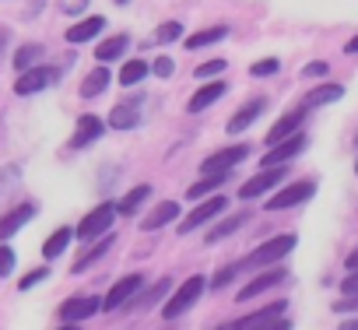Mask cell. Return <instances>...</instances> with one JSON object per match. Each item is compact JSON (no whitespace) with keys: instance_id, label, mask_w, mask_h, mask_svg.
<instances>
[{"instance_id":"1","label":"cell","mask_w":358,"mask_h":330,"mask_svg":"<svg viewBox=\"0 0 358 330\" xmlns=\"http://www.w3.org/2000/svg\"><path fill=\"white\" fill-rule=\"evenodd\" d=\"M208 292V278L204 274H190L183 285H172V292L165 295V306H162V316L165 320H179L183 313H190L194 306H197V299Z\"/></svg>"},{"instance_id":"2","label":"cell","mask_w":358,"mask_h":330,"mask_svg":"<svg viewBox=\"0 0 358 330\" xmlns=\"http://www.w3.org/2000/svg\"><path fill=\"white\" fill-rule=\"evenodd\" d=\"M116 218H120V211H116V201H102L99 208H92V211H88V215L78 222V229H74V239H81V243L88 246V243H95L99 236L113 232Z\"/></svg>"},{"instance_id":"3","label":"cell","mask_w":358,"mask_h":330,"mask_svg":"<svg viewBox=\"0 0 358 330\" xmlns=\"http://www.w3.org/2000/svg\"><path fill=\"white\" fill-rule=\"evenodd\" d=\"M60 78H64V67L57 71V67H50V64H32V67L18 71V78H15V95H22V99L39 95V92L60 85Z\"/></svg>"},{"instance_id":"4","label":"cell","mask_w":358,"mask_h":330,"mask_svg":"<svg viewBox=\"0 0 358 330\" xmlns=\"http://www.w3.org/2000/svg\"><path fill=\"white\" fill-rule=\"evenodd\" d=\"M295 243H299V239H295L292 232H281V236H271L267 243H260V246H257V250H253V253H250V257L243 260V271H246V267H253V271H260V267H271V264H281V260H285V257H288V253L295 250Z\"/></svg>"},{"instance_id":"5","label":"cell","mask_w":358,"mask_h":330,"mask_svg":"<svg viewBox=\"0 0 358 330\" xmlns=\"http://www.w3.org/2000/svg\"><path fill=\"white\" fill-rule=\"evenodd\" d=\"M285 313H288V302L281 299V302H271V306H264V309H257L243 320L225 323V330H285L288 327Z\"/></svg>"},{"instance_id":"6","label":"cell","mask_w":358,"mask_h":330,"mask_svg":"<svg viewBox=\"0 0 358 330\" xmlns=\"http://www.w3.org/2000/svg\"><path fill=\"white\" fill-rule=\"evenodd\" d=\"M225 211H229V197H225V194L201 197V204H197L190 215H183V218H179L176 232H179V236H194L201 225H208L211 218H218V215H225Z\"/></svg>"},{"instance_id":"7","label":"cell","mask_w":358,"mask_h":330,"mask_svg":"<svg viewBox=\"0 0 358 330\" xmlns=\"http://www.w3.org/2000/svg\"><path fill=\"white\" fill-rule=\"evenodd\" d=\"M99 309H102V299H99V295H71V299L60 302L57 320H60L64 327H78V323L92 320Z\"/></svg>"},{"instance_id":"8","label":"cell","mask_w":358,"mask_h":330,"mask_svg":"<svg viewBox=\"0 0 358 330\" xmlns=\"http://www.w3.org/2000/svg\"><path fill=\"white\" fill-rule=\"evenodd\" d=\"M316 197V183L313 180H299V183H288L281 187L271 201H267V211H292V208H302L306 201Z\"/></svg>"},{"instance_id":"9","label":"cell","mask_w":358,"mask_h":330,"mask_svg":"<svg viewBox=\"0 0 358 330\" xmlns=\"http://www.w3.org/2000/svg\"><path fill=\"white\" fill-rule=\"evenodd\" d=\"M285 176H288V165H267V169H260L253 180H246V183L239 187V201H257V197H264L267 190L281 187Z\"/></svg>"},{"instance_id":"10","label":"cell","mask_w":358,"mask_h":330,"mask_svg":"<svg viewBox=\"0 0 358 330\" xmlns=\"http://www.w3.org/2000/svg\"><path fill=\"white\" fill-rule=\"evenodd\" d=\"M141 120H144V95H141V99L130 95V99H123V102H116V106L109 109L106 127H113V130H137Z\"/></svg>"},{"instance_id":"11","label":"cell","mask_w":358,"mask_h":330,"mask_svg":"<svg viewBox=\"0 0 358 330\" xmlns=\"http://www.w3.org/2000/svg\"><path fill=\"white\" fill-rule=\"evenodd\" d=\"M285 281H288V271H285V267H278V264L260 267V274H257L253 281H246L243 292H236V302H250V299H257V295H264V292H271V288H281Z\"/></svg>"},{"instance_id":"12","label":"cell","mask_w":358,"mask_h":330,"mask_svg":"<svg viewBox=\"0 0 358 330\" xmlns=\"http://www.w3.org/2000/svg\"><path fill=\"white\" fill-rule=\"evenodd\" d=\"M106 120L102 116H95V113H85V116H78V123H74V134H71V141H67V148L71 151H81V148H88V144H95V141H102L106 137Z\"/></svg>"},{"instance_id":"13","label":"cell","mask_w":358,"mask_h":330,"mask_svg":"<svg viewBox=\"0 0 358 330\" xmlns=\"http://www.w3.org/2000/svg\"><path fill=\"white\" fill-rule=\"evenodd\" d=\"M36 215H39V204L36 201H22V204L8 208L4 215H0V243H8L11 236H18Z\"/></svg>"},{"instance_id":"14","label":"cell","mask_w":358,"mask_h":330,"mask_svg":"<svg viewBox=\"0 0 358 330\" xmlns=\"http://www.w3.org/2000/svg\"><path fill=\"white\" fill-rule=\"evenodd\" d=\"M250 144H232V148H222V151H215V155H208L204 162H201V173H232L236 165H243L246 158H250Z\"/></svg>"},{"instance_id":"15","label":"cell","mask_w":358,"mask_h":330,"mask_svg":"<svg viewBox=\"0 0 358 330\" xmlns=\"http://www.w3.org/2000/svg\"><path fill=\"white\" fill-rule=\"evenodd\" d=\"M144 285H148V281H144V274H123V278H120V281H116V285L106 292V299H102V309H106V313H113V309H123V306H127V302H130V299H134V295H137Z\"/></svg>"},{"instance_id":"16","label":"cell","mask_w":358,"mask_h":330,"mask_svg":"<svg viewBox=\"0 0 358 330\" xmlns=\"http://www.w3.org/2000/svg\"><path fill=\"white\" fill-rule=\"evenodd\" d=\"M306 144H309V137L299 130V134H292V137H285V141L271 144V151L260 158V165H264V169H267V165H288L292 158H299V155L306 151Z\"/></svg>"},{"instance_id":"17","label":"cell","mask_w":358,"mask_h":330,"mask_svg":"<svg viewBox=\"0 0 358 330\" xmlns=\"http://www.w3.org/2000/svg\"><path fill=\"white\" fill-rule=\"evenodd\" d=\"M264 109H267V99L264 95H257V99H246L236 113H232V120H229V134H246L260 116H264Z\"/></svg>"},{"instance_id":"18","label":"cell","mask_w":358,"mask_h":330,"mask_svg":"<svg viewBox=\"0 0 358 330\" xmlns=\"http://www.w3.org/2000/svg\"><path fill=\"white\" fill-rule=\"evenodd\" d=\"M113 246H116V236H113V232L99 236V239H95V243H88V250L78 257V264L71 267V274H85V271H92L99 260H106V257H109V250H113Z\"/></svg>"},{"instance_id":"19","label":"cell","mask_w":358,"mask_h":330,"mask_svg":"<svg viewBox=\"0 0 358 330\" xmlns=\"http://www.w3.org/2000/svg\"><path fill=\"white\" fill-rule=\"evenodd\" d=\"M179 208L176 201H162V204H155L144 218H141V232H158V229H169L172 222H179Z\"/></svg>"},{"instance_id":"20","label":"cell","mask_w":358,"mask_h":330,"mask_svg":"<svg viewBox=\"0 0 358 330\" xmlns=\"http://www.w3.org/2000/svg\"><path fill=\"white\" fill-rule=\"evenodd\" d=\"M169 292H172V278H158L155 285H144V288H141V292H137V295H134L127 306H130L134 313H144V309H151L155 302H162Z\"/></svg>"},{"instance_id":"21","label":"cell","mask_w":358,"mask_h":330,"mask_svg":"<svg viewBox=\"0 0 358 330\" xmlns=\"http://www.w3.org/2000/svg\"><path fill=\"white\" fill-rule=\"evenodd\" d=\"M102 32H106V18H102V15H88V18L74 22L64 39H67L71 46H81V43H88V39H99Z\"/></svg>"},{"instance_id":"22","label":"cell","mask_w":358,"mask_h":330,"mask_svg":"<svg viewBox=\"0 0 358 330\" xmlns=\"http://www.w3.org/2000/svg\"><path fill=\"white\" fill-rule=\"evenodd\" d=\"M306 106H299V109H288L271 130H267V144H278V141H285V137H292V134H299L302 130V123H306Z\"/></svg>"},{"instance_id":"23","label":"cell","mask_w":358,"mask_h":330,"mask_svg":"<svg viewBox=\"0 0 358 330\" xmlns=\"http://www.w3.org/2000/svg\"><path fill=\"white\" fill-rule=\"evenodd\" d=\"M225 92H229V85H225V81H208V85H201V88H197V95L187 102V113H190V116H197V113L211 109Z\"/></svg>"},{"instance_id":"24","label":"cell","mask_w":358,"mask_h":330,"mask_svg":"<svg viewBox=\"0 0 358 330\" xmlns=\"http://www.w3.org/2000/svg\"><path fill=\"white\" fill-rule=\"evenodd\" d=\"M246 222H250V211H236V215L222 218L218 225H211V232L204 236V243H208V246H218V243H225L229 236H236V232H239Z\"/></svg>"},{"instance_id":"25","label":"cell","mask_w":358,"mask_h":330,"mask_svg":"<svg viewBox=\"0 0 358 330\" xmlns=\"http://www.w3.org/2000/svg\"><path fill=\"white\" fill-rule=\"evenodd\" d=\"M109 81H113L109 67H92V71L81 78V85H78V95H81V99H99V95L109 88Z\"/></svg>"},{"instance_id":"26","label":"cell","mask_w":358,"mask_h":330,"mask_svg":"<svg viewBox=\"0 0 358 330\" xmlns=\"http://www.w3.org/2000/svg\"><path fill=\"white\" fill-rule=\"evenodd\" d=\"M204 180H197V183H190V190H187V201H201V197H211V194H218L229 180H232V173H201Z\"/></svg>"},{"instance_id":"27","label":"cell","mask_w":358,"mask_h":330,"mask_svg":"<svg viewBox=\"0 0 358 330\" xmlns=\"http://www.w3.org/2000/svg\"><path fill=\"white\" fill-rule=\"evenodd\" d=\"M127 50H130V36H127V32H116L113 39H102V43L95 46V60H99V64H113V60H120Z\"/></svg>"},{"instance_id":"28","label":"cell","mask_w":358,"mask_h":330,"mask_svg":"<svg viewBox=\"0 0 358 330\" xmlns=\"http://www.w3.org/2000/svg\"><path fill=\"white\" fill-rule=\"evenodd\" d=\"M71 239H74V229H67V225H60L57 232H50V239L43 243V260H46V264H53V260H60V257L67 253V246H71Z\"/></svg>"},{"instance_id":"29","label":"cell","mask_w":358,"mask_h":330,"mask_svg":"<svg viewBox=\"0 0 358 330\" xmlns=\"http://www.w3.org/2000/svg\"><path fill=\"white\" fill-rule=\"evenodd\" d=\"M222 39H229V25H211V29H201V32L187 36V39H183V46L197 53V50H208V46H215V43H222Z\"/></svg>"},{"instance_id":"30","label":"cell","mask_w":358,"mask_h":330,"mask_svg":"<svg viewBox=\"0 0 358 330\" xmlns=\"http://www.w3.org/2000/svg\"><path fill=\"white\" fill-rule=\"evenodd\" d=\"M148 197H151V183H137V187H130V190L116 201V211H120V215H137V211L148 204Z\"/></svg>"},{"instance_id":"31","label":"cell","mask_w":358,"mask_h":330,"mask_svg":"<svg viewBox=\"0 0 358 330\" xmlns=\"http://www.w3.org/2000/svg\"><path fill=\"white\" fill-rule=\"evenodd\" d=\"M344 99V85H320V88H313L309 95H306V109H320V106H334V102H341Z\"/></svg>"},{"instance_id":"32","label":"cell","mask_w":358,"mask_h":330,"mask_svg":"<svg viewBox=\"0 0 358 330\" xmlns=\"http://www.w3.org/2000/svg\"><path fill=\"white\" fill-rule=\"evenodd\" d=\"M22 176H25L22 162H8L4 169H0V201H8L11 194L22 190Z\"/></svg>"},{"instance_id":"33","label":"cell","mask_w":358,"mask_h":330,"mask_svg":"<svg viewBox=\"0 0 358 330\" xmlns=\"http://www.w3.org/2000/svg\"><path fill=\"white\" fill-rule=\"evenodd\" d=\"M148 74H151V64L141 60V57H134V60H127V64L120 67V78H116V81H120L123 88H134V85H141Z\"/></svg>"},{"instance_id":"34","label":"cell","mask_w":358,"mask_h":330,"mask_svg":"<svg viewBox=\"0 0 358 330\" xmlns=\"http://www.w3.org/2000/svg\"><path fill=\"white\" fill-rule=\"evenodd\" d=\"M176 39H183V22H162L148 39H144V46H169V43H176Z\"/></svg>"},{"instance_id":"35","label":"cell","mask_w":358,"mask_h":330,"mask_svg":"<svg viewBox=\"0 0 358 330\" xmlns=\"http://www.w3.org/2000/svg\"><path fill=\"white\" fill-rule=\"evenodd\" d=\"M46 57V46L43 43H25V46H18L15 50V71H25V67H32V64H39Z\"/></svg>"},{"instance_id":"36","label":"cell","mask_w":358,"mask_h":330,"mask_svg":"<svg viewBox=\"0 0 358 330\" xmlns=\"http://www.w3.org/2000/svg\"><path fill=\"white\" fill-rule=\"evenodd\" d=\"M239 271H243V264H229V267L215 271V274L208 278V288H211V292H222L225 285H232V281H236V274H239Z\"/></svg>"},{"instance_id":"37","label":"cell","mask_w":358,"mask_h":330,"mask_svg":"<svg viewBox=\"0 0 358 330\" xmlns=\"http://www.w3.org/2000/svg\"><path fill=\"white\" fill-rule=\"evenodd\" d=\"M278 71H281V60H278V57H264V60H257V64L250 67L253 78H274Z\"/></svg>"},{"instance_id":"38","label":"cell","mask_w":358,"mask_h":330,"mask_svg":"<svg viewBox=\"0 0 358 330\" xmlns=\"http://www.w3.org/2000/svg\"><path fill=\"white\" fill-rule=\"evenodd\" d=\"M15 264H18V257H15V250H11L8 243H0V281H4V278H11V271H15Z\"/></svg>"},{"instance_id":"39","label":"cell","mask_w":358,"mask_h":330,"mask_svg":"<svg viewBox=\"0 0 358 330\" xmlns=\"http://www.w3.org/2000/svg\"><path fill=\"white\" fill-rule=\"evenodd\" d=\"M46 278H50V267H36V271H29V274L18 281V292H32V288H36V285H43Z\"/></svg>"},{"instance_id":"40","label":"cell","mask_w":358,"mask_h":330,"mask_svg":"<svg viewBox=\"0 0 358 330\" xmlns=\"http://www.w3.org/2000/svg\"><path fill=\"white\" fill-rule=\"evenodd\" d=\"M88 4H92V0H57L60 15H67V18H81L88 11Z\"/></svg>"},{"instance_id":"41","label":"cell","mask_w":358,"mask_h":330,"mask_svg":"<svg viewBox=\"0 0 358 330\" xmlns=\"http://www.w3.org/2000/svg\"><path fill=\"white\" fill-rule=\"evenodd\" d=\"M151 74H155V78H172V74H176V64H172V57H158V60L151 64Z\"/></svg>"},{"instance_id":"42","label":"cell","mask_w":358,"mask_h":330,"mask_svg":"<svg viewBox=\"0 0 358 330\" xmlns=\"http://www.w3.org/2000/svg\"><path fill=\"white\" fill-rule=\"evenodd\" d=\"M225 67H229L225 60H208V64H201V67H197L194 74H197V78H215V74H222Z\"/></svg>"},{"instance_id":"43","label":"cell","mask_w":358,"mask_h":330,"mask_svg":"<svg viewBox=\"0 0 358 330\" xmlns=\"http://www.w3.org/2000/svg\"><path fill=\"white\" fill-rule=\"evenodd\" d=\"M302 74H306V78H327V74H330V64H327V60H313Z\"/></svg>"},{"instance_id":"44","label":"cell","mask_w":358,"mask_h":330,"mask_svg":"<svg viewBox=\"0 0 358 330\" xmlns=\"http://www.w3.org/2000/svg\"><path fill=\"white\" fill-rule=\"evenodd\" d=\"M334 313H358V295H344L334 302Z\"/></svg>"},{"instance_id":"45","label":"cell","mask_w":358,"mask_h":330,"mask_svg":"<svg viewBox=\"0 0 358 330\" xmlns=\"http://www.w3.org/2000/svg\"><path fill=\"white\" fill-rule=\"evenodd\" d=\"M341 292L344 295H358V271H348V278L341 281Z\"/></svg>"},{"instance_id":"46","label":"cell","mask_w":358,"mask_h":330,"mask_svg":"<svg viewBox=\"0 0 358 330\" xmlns=\"http://www.w3.org/2000/svg\"><path fill=\"white\" fill-rule=\"evenodd\" d=\"M344 267H348V271H358V246H355V250L348 253V260H344Z\"/></svg>"},{"instance_id":"47","label":"cell","mask_w":358,"mask_h":330,"mask_svg":"<svg viewBox=\"0 0 358 330\" xmlns=\"http://www.w3.org/2000/svg\"><path fill=\"white\" fill-rule=\"evenodd\" d=\"M8 39H11V29H8V25H0V53L8 50Z\"/></svg>"},{"instance_id":"48","label":"cell","mask_w":358,"mask_h":330,"mask_svg":"<svg viewBox=\"0 0 358 330\" xmlns=\"http://www.w3.org/2000/svg\"><path fill=\"white\" fill-rule=\"evenodd\" d=\"M344 53H348V57H355V53H358V36H355V39H348V43H344Z\"/></svg>"},{"instance_id":"49","label":"cell","mask_w":358,"mask_h":330,"mask_svg":"<svg viewBox=\"0 0 358 330\" xmlns=\"http://www.w3.org/2000/svg\"><path fill=\"white\" fill-rule=\"evenodd\" d=\"M113 4H130V0H113Z\"/></svg>"},{"instance_id":"50","label":"cell","mask_w":358,"mask_h":330,"mask_svg":"<svg viewBox=\"0 0 358 330\" xmlns=\"http://www.w3.org/2000/svg\"><path fill=\"white\" fill-rule=\"evenodd\" d=\"M355 173H358V158H355Z\"/></svg>"},{"instance_id":"51","label":"cell","mask_w":358,"mask_h":330,"mask_svg":"<svg viewBox=\"0 0 358 330\" xmlns=\"http://www.w3.org/2000/svg\"><path fill=\"white\" fill-rule=\"evenodd\" d=\"M355 148H358V137H355Z\"/></svg>"}]
</instances>
